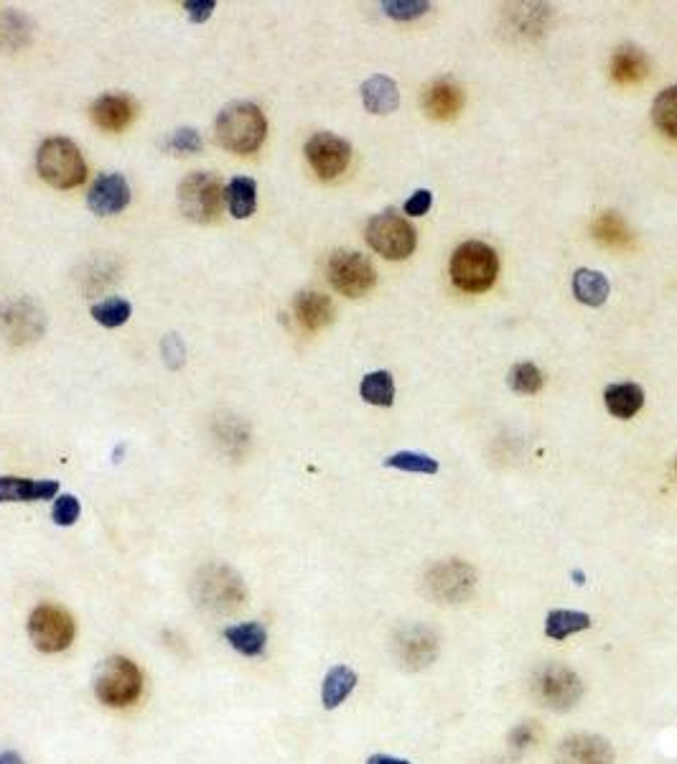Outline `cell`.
<instances>
[{
  "label": "cell",
  "instance_id": "1",
  "mask_svg": "<svg viewBox=\"0 0 677 764\" xmlns=\"http://www.w3.org/2000/svg\"><path fill=\"white\" fill-rule=\"evenodd\" d=\"M214 133H217L222 148L245 156V153H255L263 146L265 135H268V120L258 105L232 102L217 115Z\"/></svg>",
  "mask_w": 677,
  "mask_h": 764
},
{
  "label": "cell",
  "instance_id": "2",
  "mask_svg": "<svg viewBox=\"0 0 677 764\" xmlns=\"http://www.w3.org/2000/svg\"><path fill=\"white\" fill-rule=\"evenodd\" d=\"M451 281L466 293H482L494 286L499 273V258L487 242L469 240L451 255Z\"/></svg>",
  "mask_w": 677,
  "mask_h": 764
},
{
  "label": "cell",
  "instance_id": "3",
  "mask_svg": "<svg viewBox=\"0 0 677 764\" xmlns=\"http://www.w3.org/2000/svg\"><path fill=\"white\" fill-rule=\"evenodd\" d=\"M39 176L54 189H74L87 179L82 151L69 138H49L36 153Z\"/></svg>",
  "mask_w": 677,
  "mask_h": 764
},
{
  "label": "cell",
  "instance_id": "4",
  "mask_svg": "<svg viewBox=\"0 0 677 764\" xmlns=\"http://www.w3.org/2000/svg\"><path fill=\"white\" fill-rule=\"evenodd\" d=\"M143 693V673L138 665L128 658L105 660L95 675V696L97 701L110 708L133 706Z\"/></svg>",
  "mask_w": 677,
  "mask_h": 764
},
{
  "label": "cell",
  "instance_id": "5",
  "mask_svg": "<svg viewBox=\"0 0 677 764\" xmlns=\"http://www.w3.org/2000/svg\"><path fill=\"white\" fill-rule=\"evenodd\" d=\"M224 184L209 171H194L179 184V207L186 220L209 225L224 209Z\"/></svg>",
  "mask_w": 677,
  "mask_h": 764
},
{
  "label": "cell",
  "instance_id": "6",
  "mask_svg": "<svg viewBox=\"0 0 677 764\" xmlns=\"http://www.w3.org/2000/svg\"><path fill=\"white\" fill-rule=\"evenodd\" d=\"M364 237H367V245L387 260H405L408 255H413L415 245H418L413 225L395 212H382L372 217L367 222Z\"/></svg>",
  "mask_w": 677,
  "mask_h": 764
},
{
  "label": "cell",
  "instance_id": "7",
  "mask_svg": "<svg viewBox=\"0 0 677 764\" xmlns=\"http://www.w3.org/2000/svg\"><path fill=\"white\" fill-rule=\"evenodd\" d=\"M532 693L540 701V706L550 711H568L581 701V678L571 668L558 663L543 665L532 680Z\"/></svg>",
  "mask_w": 677,
  "mask_h": 764
},
{
  "label": "cell",
  "instance_id": "8",
  "mask_svg": "<svg viewBox=\"0 0 677 764\" xmlns=\"http://www.w3.org/2000/svg\"><path fill=\"white\" fill-rule=\"evenodd\" d=\"M326 273H329V283L334 286V291L349 298H359L364 293H370L377 281L375 265L364 258L362 253H354V250H339V253L331 255Z\"/></svg>",
  "mask_w": 677,
  "mask_h": 764
},
{
  "label": "cell",
  "instance_id": "9",
  "mask_svg": "<svg viewBox=\"0 0 677 764\" xmlns=\"http://www.w3.org/2000/svg\"><path fill=\"white\" fill-rule=\"evenodd\" d=\"M28 637L41 652H62L74 642V619L54 604H41L28 619Z\"/></svg>",
  "mask_w": 677,
  "mask_h": 764
},
{
  "label": "cell",
  "instance_id": "10",
  "mask_svg": "<svg viewBox=\"0 0 677 764\" xmlns=\"http://www.w3.org/2000/svg\"><path fill=\"white\" fill-rule=\"evenodd\" d=\"M196 589H199V599H202L199 604L214 609V612H232L245 602V586H242L240 576L224 566L204 568L199 573Z\"/></svg>",
  "mask_w": 677,
  "mask_h": 764
},
{
  "label": "cell",
  "instance_id": "11",
  "mask_svg": "<svg viewBox=\"0 0 677 764\" xmlns=\"http://www.w3.org/2000/svg\"><path fill=\"white\" fill-rule=\"evenodd\" d=\"M476 573L464 561H443L433 566L426 576V591L443 604L464 602L474 591Z\"/></svg>",
  "mask_w": 677,
  "mask_h": 764
},
{
  "label": "cell",
  "instance_id": "12",
  "mask_svg": "<svg viewBox=\"0 0 677 764\" xmlns=\"http://www.w3.org/2000/svg\"><path fill=\"white\" fill-rule=\"evenodd\" d=\"M306 158L321 179H336L352 161V146L334 133H316L306 143Z\"/></svg>",
  "mask_w": 677,
  "mask_h": 764
},
{
  "label": "cell",
  "instance_id": "13",
  "mask_svg": "<svg viewBox=\"0 0 677 764\" xmlns=\"http://www.w3.org/2000/svg\"><path fill=\"white\" fill-rule=\"evenodd\" d=\"M395 655L408 670L428 668L438 655V640L426 627H405L395 637Z\"/></svg>",
  "mask_w": 677,
  "mask_h": 764
},
{
  "label": "cell",
  "instance_id": "14",
  "mask_svg": "<svg viewBox=\"0 0 677 764\" xmlns=\"http://www.w3.org/2000/svg\"><path fill=\"white\" fill-rule=\"evenodd\" d=\"M0 326L13 344H28L44 334V316L31 301H13L0 311Z\"/></svg>",
  "mask_w": 677,
  "mask_h": 764
},
{
  "label": "cell",
  "instance_id": "15",
  "mask_svg": "<svg viewBox=\"0 0 677 764\" xmlns=\"http://www.w3.org/2000/svg\"><path fill=\"white\" fill-rule=\"evenodd\" d=\"M555 764H614V749L604 736H568L555 752Z\"/></svg>",
  "mask_w": 677,
  "mask_h": 764
},
{
  "label": "cell",
  "instance_id": "16",
  "mask_svg": "<svg viewBox=\"0 0 677 764\" xmlns=\"http://www.w3.org/2000/svg\"><path fill=\"white\" fill-rule=\"evenodd\" d=\"M130 204V184L123 174H102L87 194V207L100 217L123 212Z\"/></svg>",
  "mask_w": 677,
  "mask_h": 764
},
{
  "label": "cell",
  "instance_id": "17",
  "mask_svg": "<svg viewBox=\"0 0 677 764\" xmlns=\"http://www.w3.org/2000/svg\"><path fill=\"white\" fill-rule=\"evenodd\" d=\"M90 115L95 125L110 133H120L135 118V102L128 95H102L92 102Z\"/></svg>",
  "mask_w": 677,
  "mask_h": 764
},
{
  "label": "cell",
  "instance_id": "18",
  "mask_svg": "<svg viewBox=\"0 0 677 764\" xmlns=\"http://www.w3.org/2000/svg\"><path fill=\"white\" fill-rule=\"evenodd\" d=\"M423 107L436 120H451L464 107V90L451 79H438L423 92Z\"/></svg>",
  "mask_w": 677,
  "mask_h": 764
},
{
  "label": "cell",
  "instance_id": "19",
  "mask_svg": "<svg viewBox=\"0 0 677 764\" xmlns=\"http://www.w3.org/2000/svg\"><path fill=\"white\" fill-rule=\"evenodd\" d=\"M59 482L54 479L0 477V502H39L56 500Z\"/></svg>",
  "mask_w": 677,
  "mask_h": 764
},
{
  "label": "cell",
  "instance_id": "20",
  "mask_svg": "<svg viewBox=\"0 0 677 764\" xmlns=\"http://www.w3.org/2000/svg\"><path fill=\"white\" fill-rule=\"evenodd\" d=\"M293 314L306 332H321L334 319V304L324 293L303 291L293 301Z\"/></svg>",
  "mask_w": 677,
  "mask_h": 764
},
{
  "label": "cell",
  "instance_id": "21",
  "mask_svg": "<svg viewBox=\"0 0 677 764\" xmlns=\"http://www.w3.org/2000/svg\"><path fill=\"white\" fill-rule=\"evenodd\" d=\"M362 102L375 115L392 113L400 105L398 85L390 77H385V74H375V77H370L362 85Z\"/></svg>",
  "mask_w": 677,
  "mask_h": 764
},
{
  "label": "cell",
  "instance_id": "22",
  "mask_svg": "<svg viewBox=\"0 0 677 764\" xmlns=\"http://www.w3.org/2000/svg\"><path fill=\"white\" fill-rule=\"evenodd\" d=\"M224 202L235 220H247L258 209V184L250 176H235L224 186Z\"/></svg>",
  "mask_w": 677,
  "mask_h": 764
},
{
  "label": "cell",
  "instance_id": "23",
  "mask_svg": "<svg viewBox=\"0 0 677 764\" xmlns=\"http://www.w3.org/2000/svg\"><path fill=\"white\" fill-rule=\"evenodd\" d=\"M647 77V57L637 46H622L611 57V79L619 85H637Z\"/></svg>",
  "mask_w": 677,
  "mask_h": 764
},
{
  "label": "cell",
  "instance_id": "24",
  "mask_svg": "<svg viewBox=\"0 0 677 764\" xmlns=\"http://www.w3.org/2000/svg\"><path fill=\"white\" fill-rule=\"evenodd\" d=\"M604 400L611 416L632 418L644 405V390L639 388L637 382H619V385L606 388Z\"/></svg>",
  "mask_w": 677,
  "mask_h": 764
},
{
  "label": "cell",
  "instance_id": "25",
  "mask_svg": "<svg viewBox=\"0 0 677 764\" xmlns=\"http://www.w3.org/2000/svg\"><path fill=\"white\" fill-rule=\"evenodd\" d=\"M224 640L230 642L237 652L247 655V658H255L260 652L265 650V635L263 624L258 622H245V624H235V627H227L224 630Z\"/></svg>",
  "mask_w": 677,
  "mask_h": 764
},
{
  "label": "cell",
  "instance_id": "26",
  "mask_svg": "<svg viewBox=\"0 0 677 764\" xmlns=\"http://www.w3.org/2000/svg\"><path fill=\"white\" fill-rule=\"evenodd\" d=\"M357 686V673L347 665H336L326 673L324 678V688H321V701H324V708H336L339 703H344V698L354 691Z\"/></svg>",
  "mask_w": 677,
  "mask_h": 764
},
{
  "label": "cell",
  "instance_id": "27",
  "mask_svg": "<svg viewBox=\"0 0 677 764\" xmlns=\"http://www.w3.org/2000/svg\"><path fill=\"white\" fill-rule=\"evenodd\" d=\"M573 293L581 304L586 306H601L609 298V281L606 276L596 273V270H576L573 276Z\"/></svg>",
  "mask_w": 677,
  "mask_h": 764
},
{
  "label": "cell",
  "instance_id": "28",
  "mask_svg": "<svg viewBox=\"0 0 677 764\" xmlns=\"http://www.w3.org/2000/svg\"><path fill=\"white\" fill-rule=\"evenodd\" d=\"M594 235L596 240L609 245V248H627V245H632V232H629L627 222L614 212H604L596 217Z\"/></svg>",
  "mask_w": 677,
  "mask_h": 764
},
{
  "label": "cell",
  "instance_id": "29",
  "mask_svg": "<svg viewBox=\"0 0 677 764\" xmlns=\"http://www.w3.org/2000/svg\"><path fill=\"white\" fill-rule=\"evenodd\" d=\"M591 627V617L583 612H568V609H555L548 614V622H545V635L550 640H566L573 632H581Z\"/></svg>",
  "mask_w": 677,
  "mask_h": 764
},
{
  "label": "cell",
  "instance_id": "30",
  "mask_svg": "<svg viewBox=\"0 0 677 764\" xmlns=\"http://www.w3.org/2000/svg\"><path fill=\"white\" fill-rule=\"evenodd\" d=\"M652 123L667 135V138H677V85L667 87L657 95L655 105H652Z\"/></svg>",
  "mask_w": 677,
  "mask_h": 764
},
{
  "label": "cell",
  "instance_id": "31",
  "mask_svg": "<svg viewBox=\"0 0 677 764\" xmlns=\"http://www.w3.org/2000/svg\"><path fill=\"white\" fill-rule=\"evenodd\" d=\"M359 393L372 405H392V400H395V382H392L390 372H370V375H364Z\"/></svg>",
  "mask_w": 677,
  "mask_h": 764
},
{
  "label": "cell",
  "instance_id": "32",
  "mask_svg": "<svg viewBox=\"0 0 677 764\" xmlns=\"http://www.w3.org/2000/svg\"><path fill=\"white\" fill-rule=\"evenodd\" d=\"M130 314H133V306L125 298H107L102 304L92 306V316L105 329H118L130 319Z\"/></svg>",
  "mask_w": 677,
  "mask_h": 764
},
{
  "label": "cell",
  "instance_id": "33",
  "mask_svg": "<svg viewBox=\"0 0 677 764\" xmlns=\"http://www.w3.org/2000/svg\"><path fill=\"white\" fill-rule=\"evenodd\" d=\"M385 467L413 474H436L438 461L426 454H418V451H398V454H392L390 459H385Z\"/></svg>",
  "mask_w": 677,
  "mask_h": 764
},
{
  "label": "cell",
  "instance_id": "34",
  "mask_svg": "<svg viewBox=\"0 0 677 764\" xmlns=\"http://www.w3.org/2000/svg\"><path fill=\"white\" fill-rule=\"evenodd\" d=\"M507 382H510V388L517 390V393L532 395L543 388V372L535 365H530V362H522V365L512 367Z\"/></svg>",
  "mask_w": 677,
  "mask_h": 764
},
{
  "label": "cell",
  "instance_id": "35",
  "mask_svg": "<svg viewBox=\"0 0 677 764\" xmlns=\"http://www.w3.org/2000/svg\"><path fill=\"white\" fill-rule=\"evenodd\" d=\"M166 151L171 153H199L202 151V135L196 133L194 128H179L168 135V141L163 143Z\"/></svg>",
  "mask_w": 677,
  "mask_h": 764
},
{
  "label": "cell",
  "instance_id": "36",
  "mask_svg": "<svg viewBox=\"0 0 677 764\" xmlns=\"http://www.w3.org/2000/svg\"><path fill=\"white\" fill-rule=\"evenodd\" d=\"M51 515H54L56 525L69 528V525H74L79 520V500L74 495H59L54 500V510H51Z\"/></svg>",
  "mask_w": 677,
  "mask_h": 764
},
{
  "label": "cell",
  "instance_id": "37",
  "mask_svg": "<svg viewBox=\"0 0 677 764\" xmlns=\"http://www.w3.org/2000/svg\"><path fill=\"white\" fill-rule=\"evenodd\" d=\"M385 13L390 18H398V21H410V18H418L431 8V3H410V0H387L382 3Z\"/></svg>",
  "mask_w": 677,
  "mask_h": 764
},
{
  "label": "cell",
  "instance_id": "38",
  "mask_svg": "<svg viewBox=\"0 0 677 764\" xmlns=\"http://www.w3.org/2000/svg\"><path fill=\"white\" fill-rule=\"evenodd\" d=\"M161 349H163V357H166V362H168V367H171V370H176V367L184 365V342H181L176 334H168V337L163 339Z\"/></svg>",
  "mask_w": 677,
  "mask_h": 764
},
{
  "label": "cell",
  "instance_id": "39",
  "mask_svg": "<svg viewBox=\"0 0 677 764\" xmlns=\"http://www.w3.org/2000/svg\"><path fill=\"white\" fill-rule=\"evenodd\" d=\"M217 3L214 0H186L184 11L189 13L191 23H204L214 13Z\"/></svg>",
  "mask_w": 677,
  "mask_h": 764
},
{
  "label": "cell",
  "instance_id": "40",
  "mask_svg": "<svg viewBox=\"0 0 677 764\" xmlns=\"http://www.w3.org/2000/svg\"><path fill=\"white\" fill-rule=\"evenodd\" d=\"M431 204H433L431 191L420 189V191H415L408 202H405V214H410V217H423V214L431 209Z\"/></svg>",
  "mask_w": 677,
  "mask_h": 764
},
{
  "label": "cell",
  "instance_id": "41",
  "mask_svg": "<svg viewBox=\"0 0 677 764\" xmlns=\"http://www.w3.org/2000/svg\"><path fill=\"white\" fill-rule=\"evenodd\" d=\"M535 742V729L532 724H520L512 731V747H527V744Z\"/></svg>",
  "mask_w": 677,
  "mask_h": 764
},
{
  "label": "cell",
  "instance_id": "42",
  "mask_svg": "<svg viewBox=\"0 0 677 764\" xmlns=\"http://www.w3.org/2000/svg\"><path fill=\"white\" fill-rule=\"evenodd\" d=\"M367 764H410V762H405V759H398V757H387V754H375V757H370V762Z\"/></svg>",
  "mask_w": 677,
  "mask_h": 764
},
{
  "label": "cell",
  "instance_id": "43",
  "mask_svg": "<svg viewBox=\"0 0 677 764\" xmlns=\"http://www.w3.org/2000/svg\"><path fill=\"white\" fill-rule=\"evenodd\" d=\"M0 764H26V762H23L21 754H16V752H3V754H0Z\"/></svg>",
  "mask_w": 677,
  "mask_h": 764
}]
</instances>
